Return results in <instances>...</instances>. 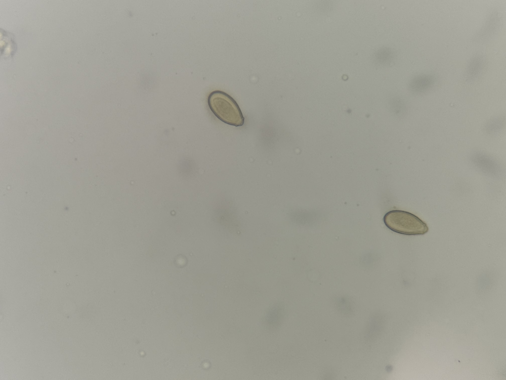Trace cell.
Masks as SVG:
<instances>
[{
    "instance_id": "6da1fadb",
    "label": "cell",
    "mask_w": 506,
    "mask_h": 380,
    "mask_svg": "<svg viewBox=\"0 0 506 380\" xmlns=\"http://www.w3.org/2000/svg\"><path fill=\"white\" fill-rule=\"evenodd\" d=\"M208 105L212 112L224 123L236 127L244 123V117L236 101L224 92L214 91L209 95Z\"/></svg>"
},
{
    "instance_id": "7a4b0ae2",
    "label": "cell",
    "mask_w": 506,
    "mask_h": 380,
    "mask_svg": "<svg viewBox=\"0 0 506 380\" xmlns=\"http://www.w3.org/2000/svg\"><path fill=\"white\" fill-rule=\"evenodd\" d=\"M383 221L389 229L401 234L423 235L428 231V228L424 222L415 215L405 211H390L384 216Z\"/></svg>"
},
{
    "instance_id": "3957f363",
    "label": "cell",
    "mask_w": 506,
    "mask_h": 380,
    "mask_svg": "<svg viewBox=\"0 0 506 380\" xmlns=\"http://www.w3.org/2000/svg\"><path fill=\"white\" fill-rule=\"evenodd\" d=\"M218 222L226 229L232 232H237L239 230V222L235 210L220 208L216 211Z\"/></svg>"
},
{
    "instance_id": "277c9868",
    "label": "cell",
    "mask_w": 506,
    "mask_h": 380,
    "mask_svg": "<svg viewBox=\"0 0 506 380\" xmlns=\"http://www.w3.org/2000/svg\"><path fill=\"white\" fill-rule=\"evenodd\" d=\"M436 77L431 74H422L414 76L409 84L410 91L414 94L424 93L434 86Z\"/></svg>"
},
{
    "instance_id": "5b68a950",
    "label": "cell",
    "mask_w": 506,
    "mask_h": 380,
    "mask_svg": "<svg viewBox=\"0 0 506 380\" xmlns=\"http://www.w3.org/2000/svg\"><path fill=\"white\" fill-rule=\"evenodd\" d=\"M485 66V59L481 55H475L470 60L465 73V79L471 81L481 74Z\"/></svg>"
},
{
    "instance_id": "8992f818",
    "label": "cell",
    "mask_w": 506,
    "mask_h": 380,
    "mask_svg": "<svg viewBox=\"0 0 506 380\" xmlns=\"http://www.w3.org/2000/svg\"><path fill=\"white\" fill-rule=\"evenodd\" d=\"M472 158L474 164L481 170L490 173L500 170L497 162L485 154L477 153Z\"/></svg>"
},
{
    "instance_id": "52a82bcc",
    "label": "cell",
    "mask_w": 506,
    "mask_h": 380,
    "mask_svg": "<svg viewBox=\"0 0 506 380\" xmlns=\"http://www.w3.org/2000/svg\"><path fill=\"white\" fill-rule=\"evenodd\" d=\"M504 121L501 118H497L493 120L487 124L486 127L487 131L490 133H494L499 131L503 126Z\"/></svg>"
},
{
    "instance_id": "ba28073f",
    "label": "cell",
    "mask_w": 506,
    "mask_h": 380,
    "mask_svg": "<svg viewBox=\"0 0 506 380\" xmlns=\"http://www.w3.org/2000/svg\"><path fill=\"white\" fill-rule=\"evenodd\" d=\"M496 18V16L494 17L493 16L489 19V20L487 22L488 23H486V26L483 29L484 31L482 32V33H481V36H484L485 34V36H487V31H488V32H491V31L493 30V28L495 27V26H494V24H496L497 22V20H495Z\"/></svg>"
}]
</instances>
